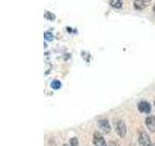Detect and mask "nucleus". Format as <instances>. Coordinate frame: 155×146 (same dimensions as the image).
I'll return each mask as SVG.
<instances>
[{
    "label": "nucleus",
    "instance_id": "obj_1",
    "mask_svg": "<svg viewBox=\"0 0 155 146\" xmlns=\"http://www.w3.org/2000/svg\"><path fill=\"white\" fill-rule=\"evenodd\" d=\"M114 130L121 138H124L127 134V127L123 120H116L114 122Z\"/></svg>",
    "mask_w": 155,
    "mask_h": 146
},
{
    "label": "nucleus",
    "instance_id": "obj_2",
    "mask_svg": "<svg viewBox=\"0 0 155 146\" xmlns=\"http://www.w3.org/2000/svg\"><path fill=\"white\" fill-rule=\"evenodd\" d=\"M139 142L142 146H152L153 145L148 134L145 130H140L139 133Z\"/></svg>",
    "mask_w": 155,
    "mask_h": 146
},
{
    "label": "nucleus",
    "instance_id": "obj_3",
    "mask_svg": "<svg viewBox=\"0 0 155 146\" xmlns=\"http://www.w3.org/2000/svg\"><path fill=\"white\" fill-rule=\"evenodd\" d=\"M97 125H98V128L101 130V133H103V134H110V133L111 128H110L109 120H107V119L98 120L97 121Z\"/></svg>",
    "mask_w": 155,
    "mask_h": 146
},
{
    "label": "nucleus",
    "instance_id": "obj_4",
    "mask_svg": "<svg viewBox=\"0 0 155 146\" xmlns=\"http://www.w3.org/2000/svg\"><path fill=\"white\" fill-rule=\"evenodd\" d=\"M93 143L95 146H108L105 138L103 137V135L100 133H98V131H96L93 135Z\"/></svg>",
    "mask_w": 155,
    "mask_h": 146
},
{
    "label": "nucleus",
    "instance_id": "obj_5",
    "mask_svg": "<svg viewBox=\"0 0 155 146\" xmlns=\"http://www.w3.org/2000/svg\"><path fill=\"white\" fill-rule=\"evenodd\" d=\"M152 0H134V8L137 11H140V10L144 9L150 4Z\"/></svg>",
    "mask_w": 155,
    "mask_h": 146
},
{
    "label": "nucleus",
    "instance_id": "obj_6",
    "mask_svg": "<svg viewBox=\"0 0 155 146\" xmlns=\"http://www.w3.org/2000/svg\"><path fill=\"white\" fill-rule=\"evenodd\" d=\"M145 126L148 130L155 133V116H148L145 119Z\"/></svg>",
    "mask_w": 155,
    "mask_h": 146
},
{
    "label": "nucleus",
    "instance_id": "obj_7",
    "mask_svg": "<svg viewBox=\"0 0 155 146\" xmlns=\"http://www.w3.org/2000/svg\"><path fill=\"white\" fill-rule=\"evenodd\" d=\"M139 110L143 113H149L150 110H151V107H150V104L147 101H140L139 103Z\"/></svg>",
    "mask_w": 155,
    "mask_h": 146
},
{
    "label": "nucleus",
    "instance_id": "obj_8",
    "mask_svg": "<svg viewBox=\"0 0 155 146\" xmlns=\"http://www.w3.org/2000/svg\"><path fill=\"white\" fill-rule=\"evenodd\" d=\"M110 5L114 9H120L123 5V0H110Z\"/></svg>",
    "mask_w": 155,
    "mask_h": 146
},
{
    "label": "nucleus",
    "instance_id": "obj_9",
    "mask_svg": "<svg viewBox=\"0 0 155 146\" xmlns=\"http://www.w3.org/2000/svg\"><path fill=\"white\" fill-rule=\"evenodd\" d=\"M60 86H61V84H60V82L58 80H54V81L51 82V88H52V89L57 90V89H59Z\"/></svg>",
    "mask_w": 155,
    "mask_h": 146
},
{
    "label": "nucleus",
    "instance_id": "obj_10",
    "mask_svg": "<svg viewBox=\"0 0 155 146\" xmlns=\"http://www.w3.org/2000/svg\"><path fill=\"white\" fill-rule=\"evenodd\" d=\"M45 18L48 19H50V21H54V19H55V16L51 12H46L45 13Z\"/></svg>",
    "mask_w": 155,
    "mask_h": 146
},
{
    "label": "nucleus",
    "instance_id": "obj_11",
    "mask_svg": "<svg viewBox=\"0 0 155 146\" xmlns=\"http://www.w3.org/2000/svg\"><path fill=\"white\" fill-rule=\"evenodd\" d=\"M70 146H80L79 139L77 137H72L70 140Z\"/></svg>",
    "mask_w": 155,
    "mask_h": 146
},
{
    "label": "nucleus",
    "instance_id": "obj_12",
    "mask_svg": "<svg viewBox=\"0 0 155 146\" xmlns=\"http://www.w3.org/2000/svg\"><path fill=\"white\" fill-rule=\"evenodd\" d=\"M45 38L47 39V40H50V41H51L52 39H53V35H52V33H51L50 31H47V32H45Z\"/></svg>",
    "mask_w": 155,
    "mask_h": 146
},
{
    "label": "nucleus",
    "instance_id": "obj_13",
    "mask_svg": "<svg viewBox=\"0 0 155 146\" xmlns=\"http://www.w3.org/2000/svg\"><path fill=\"white\" fill-rule=\"evenodd\" d=\"M152 10H153V13H154V15H155V5H154V6H153Z\"/></svg>",
    "mask_w": 155,
    "mask_h": 146
},
{
    "label": "nucleus",
    "instance_id": "obj_14",
    "mask_svg": "<svg viewBox=\"0 0 155 146\" xmlns=\"http://www.w3.org/2000/svg\"><path fill=\"white\" fill-rule=\"evenodd\" d=\"M110 146H117V145H116V144H110Z\"/></svg>",
    "mask_w": 155,
    "mask_h": 146
},
{
    "label": "nucleus",
    "instance_id": "obj_15",
    "mask_svg": "<svg viewBox=\"0 0 155 146\" xmlns=\"http://www.w3.org/2000/svg\"><path fill=\"white\" fill-rule=\"evenodd\" d=\"M63 146H70V145H68V144H63Z\"/></svg>",
    "mask_w": 155,
    "mask_h": 146
},
{
    "label": "nucleus",
    "instance_id": "obj_16",
    "mask_svg": "<svg viewBox=\"0 0 155 146\" xmlns=\"http://www.w3.org/2000/svg\"><path fill=\"white\" fill-rule=\"evenodd\" d=\"M154 106H155V101H154Z\"/></svg>",
    "mask_w": 155,
    "mask_h": 146
}]
</instances>
